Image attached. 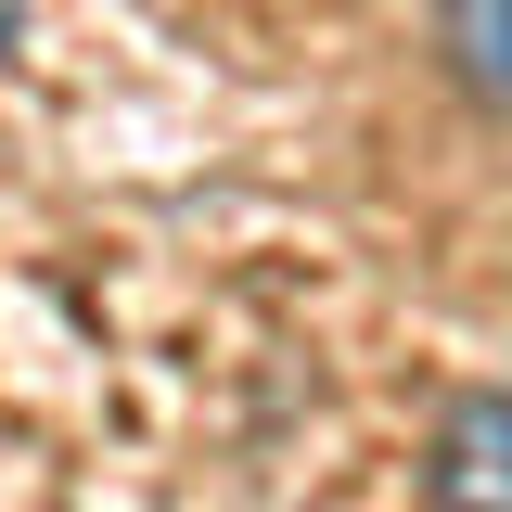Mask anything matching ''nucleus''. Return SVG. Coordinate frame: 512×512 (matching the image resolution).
<instances>
[{
  "label": "nucleus",
  "instance_id": "nucleus-3",
  "mask_svg": "<svg viewBox=\"0 0 512 512\" xmlns=\"http://www.w3.org/2000/svg\"><path fill=\"white\" fill-rule=\"evenodd\" d=\"M0 52H13V0H0Z\"/></svg>",
  "mask_w": 512,
  "mask_h": 512
},
{
  "label": "nucleus",
  "instance_id": "nucleus-1",
  "mask_svg": "<svg viewBox=\"0 0 512 512\" xmlns=\"http://www.w3.org/2000/svg\"><path fill=\"white\" fill-rule=\"evenodd\" d=\"M423 512H512V384L448 397L423 436Z\"/></svg>",
  "mask_w": 512,
  "mask_h": 512
},
{
  "label": "nucleus",
  "instance_id": "nucleus-2",
  "mask_svg": "<svg viewBox=\"0 0 512 512\" xmlns=\"http://www.w3.org/2000/svg\"><path fill=\"white\" fill-rule=\"evenodd\" d=\"M436 64L474 116L512 128V0H436Z\"/></svg>",
  "mask_w": 512,
  "mask_h": 512
}]
</instances>
